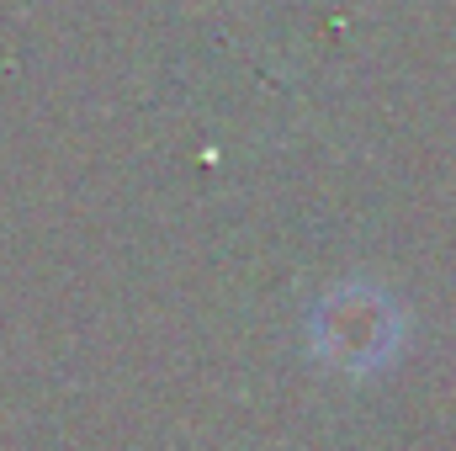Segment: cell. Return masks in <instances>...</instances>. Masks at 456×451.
<instances>
[{"mask_svg": "<svg viewBox=\"0 0 456 451\" xmlns=\"http://www.w3.org/2000/svg\"><path fill=\"white\" fill-rule=\"evenodd\" d=\"M319 335H324V350L340 366H377L393 350V340H398V314H387L382 292L350 287L324 308Z\"/></svg>", "mask_w": 456, "mask_h": 451, "instance_id": "cell-1", "label": "cell"}]
</instances>
